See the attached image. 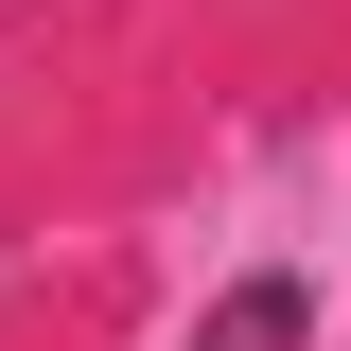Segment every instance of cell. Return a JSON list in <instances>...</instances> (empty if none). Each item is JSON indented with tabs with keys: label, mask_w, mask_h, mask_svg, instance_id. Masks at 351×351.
<instances>
[{
	"label": "cell",
	"mask_w": 351,
	"mask_h": 351,
	"mask_svg": "<svg viewBox=\"0 0 351 351\" xmlns=\"http://www.w3.org/2000/svg\"><path fill=\"white\" fill-rule=\"evenodd\" d=\"M193 351H299V281H228L193 316Z\"/></svg>",
	"instance_id": "obj_1"
}]
</instances>
